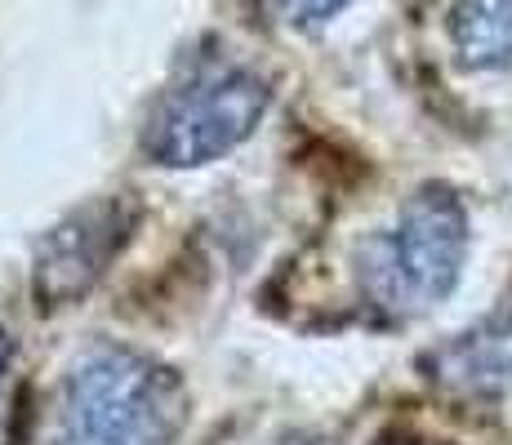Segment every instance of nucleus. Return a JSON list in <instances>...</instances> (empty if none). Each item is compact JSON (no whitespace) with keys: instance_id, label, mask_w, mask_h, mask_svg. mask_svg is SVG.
Instances as JSON below:
<instances>
[{"instance_id":"2","label":"nucleus","mask_w":512,"mask_h":445,"mask_svg":"<svg viewBox=\"0 0 512 445\" xmlns=\"http://www.w3.org/2000/svg\"><path fill=\"white\" fill-rule=\"evenodd\" d=\"M468 263V210L450 187L428 183L401 205L388 232L357 250V281L383 316H423L459 290Z\"/></svg>"},{"instance_id":"6","label":"nucleus","mask_w":512,"mask_h":445,"mask_svg":"<svg viewBox=\"0 0 512 445\" xmlns=\"http://www.w3.org/2000/svg\"><path fill=\"white\" fill-rule=\"evenodd\" d=\"M450 41H455L459 63L472 72L512 67V0H455Z\"/></svg>"},{"instance_id":"8","label":"nucleus","mask_w":512,"mask_h":445,"mask_svg":"<svg viewBox=\"0 0 512 445\" xmlns=\"http://www.w3.org/2000/svg\"><path fill=\"white\" fill-rule=\"evenodd\" d=\"M9 361H14V334L5 330V321H0V379H5Z\"/></svg>"},{"instance_id":"1","label":"nucleus","mask_w":512,"mask_h":445,"mask_svg":"<svg viewBox=\"0 0 512 445\" xmlns=\"http://www.w3.org/2000/svg\"><path fill=\"white\" fill-rule=\"evenodd\" d=\"M187 388L170 365L134 348H90L72 361L58 397L54 445H174Z\"/></svg>"},{"instance_id":"5","label":"nucleus","mask_w":512,"mask_h":445,"mask_svg":"<svg viewBox=\"0 0 512 445\" xmlns=\"http://www.w3.org/2000/svg\"><path fill=\"white\" fill-rule=\"evenodd\" d=\"M441 383L477 397H499L512 392V312L490 316L486 325L468 330L455 348L441 352L437 365Z\"/></svg>"},{"instance_id":"3","label":"nucleus","mask_w":512,"mask_h":445,"mask_svg":"<svg viewBox=\"0 0 512 445\" xmlns=\"http://www.w3.org/2000/svg\"><path fill=\"white\" fill-rule=\"evenodd\" d=\"M272 107L268 76L250 67H219L174 89L152 116L143 152L165 170H201L245 143Z\"/></svg>"},{"instance_id":"4","label":"nucleus","mask_w":512,"mask_h":445,"mask_svg":"<svg viewBox=\"0 0 512 445\" xmlns=\"http://www.w3.org/2000/svg\"><path fill=\"white\" fill-rule=\"evenodd\" d=\"M139 223V205L125 196H98V201L72 210L58 227H49L45 241L36 245V272L32 290L41 308H67L81 294L94 290V281L112 267L125 250Z\"/></svg>"},{"instance_id":"7","label":"nucleus","mask_w":512,"mask_h":445,"mask_svg":"<svg viewBox=\"0 0 512 445\" xmlns=\"http://www.w3.org/2000/svg\"><path fill=\"white\" fill-rule=\"evenodd\" d=\"M352 0H285V18L294 27H317V23H330L339 9H348Z\"/></svg>"}]
</instances>
